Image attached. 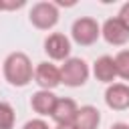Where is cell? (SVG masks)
Segmentation results:
<instances>
[{
    "instance_id": "1",
    "label": "cell",
    "mask_w": 129,
    "mask_h": 129,
    "mask_svg": "<svg viewBox=\"0 0 129 129\" xmlns=\"http://www.w3.org/2000/svg\"><path fill=\"white\" fill-rule=\"evenodd\" d=\"M4 79L14 85V87H26L32 77H34V71H32V62L30 58L24 54V52H12L6 56L4 60Z\"/></svg>"
},
{
    "instance_id": "2",
    "label": "cell",
    "mask_w": 129,
    "mask_h": 129,
    "mask_svg": "<svg viewBox=\"0 0 129 129\" xmlns=\"http://www.w3.org/2000/svg\"><path fill=\"white\" fill-rule=\"evenodd\" d=\"M58 71H60V83H64L67 87H81L89 79V64L77 56L67 58Z\"/></svg>"
},
{
    "instance_id": "3",
    "label": "cell",
    "mask_w": 129,
    "mask_h": 129,
    "mask_svg": "<svg viewBox=\"0 0 129 129\" xmlns=\"http://www.w3.org/2000/svg\"><path fill=\"white\" fill-rule=\"evenodd\" d=\"M71 34H73V40L81 46H89L93 42H97V38L101 36V26L97 24L95 18H89V16H83L79 20L73 22V28H71Z\"/></svg>"
},
{
    "instance_id": "4",
    "label": "cell",
    "mask_w": 129,
    "mask_h": 129,
    "mask_svg": "<svg viewBox=\"0 0 129 129\" xmlns=\"http://www.w3.org/2000/svg\"><path fill=\"white\" fill-rule=\"evenodd\" d=\"M30 22L40 30L52 28L58 22V6L54 2H36L30 10Z\"/></svg>"
},
{
    "instance_id": "5",
    "label": "cell",
    "mask_w": 129,
    "mask_h": 129,
    "mask_svg": "<svg viewBox=\"0 0 129 129\" xmlns=\"http://www.w3.org/2000/svg\"><path fill=\"white\" fill-rule=\"evenodd\" d=\"M44 50L52 60H67L71 54V40L62 32H52L44 40Z\"/></svg>"
},
{
    "instance_id": "6",
    "label": "cell",
    "mask_w": 129,
    "mask_h": 129,
    "mask_svg": "<svg viewBox=\"0 0 129 129\" xmlns=\"http://www.w3.org/2000/svg\"><path fill=\"white\" fill-rule=\"evenodd\" d=\"M105 103L113 111H125L129 109V85L113 83L105 91Z\"/></svg>"
},
{
    "instance_id": "7",
    "label": "cell",
    "mask_w": 129,
    "mask_h": 129,
    "mask_svg": "<svg viewBox=\"0 0 129 129\" xmlns=\"http://www.w3.org/2000/svg\"><path fill=\"white\" fill-rule=\"evenodd\" d=\"M77 103L69 97H56V103H54V109L50 113V117L56 121V125H73L75 123V117H77Z\"/></svg>"
},
{
    "instance_id": "8",
    "label": "cell",
    "mask_w": 129,
    "mask_h": 129,
    "mask_svg": "<svg viewBox=\"0 0 129 129\" xmlns=\"http://www.w3.org/2000/svg\"><path fill=\"white\" fill-rule=\"evenodd\" d=\"M101 34L109 44H115V46H121V44H125L129 40V30L125 28V24L119 18L105 20V24L101 28Z\"/></svg>"
},
{
    "instance_id": "9",
    "label": "cell",
    "mask_w": 129,
    "mask_h": 129,
    "mask_svg": "<svg viewBox=\"0 0 129 129\" xmlns=\"http://www.w3.org/2000/svg\"><path fill=\"white\" fill-rule=\"evenodd\" d=\"M34 81L40 85V89L52 91L54 87L60 85V71L50 62H40L34 69Z\"/></svg>"
},
{
    "instance_id": "10",
    "label": "cell",
    "mask_w": 129,
    "mask_h": 129,
    "mask_svg": "<svg viewBox=\"0 0 129 129\" xmlns=\"http://www.w3.org/2000/svg\"><path fill=\"white\" fill-rule=\"evenodd\" d=\"M93 75H95L97 81H101V83H111V85H113V81L117 79L115 58H113V56H107V54L99 56V58L95 60V64H93Z\"/></svg>"
},
{
    "instance_id": "11",
    "label": "cell",
    "mask_w": 129,
    "mask_h": 129,
    "mask_svg": "<svg viewBox=\"0 0 129 129\" xmlns=\"http://www.w3.org/2000/svg\"><path fill=\"white\" fill-rule=\"evenodd\" d=\"M99 123H101V113H99V109L93 107V105H85V107H79L73 127H75V129H97Z\"/></svg>"
},
{
    "instance_id": "12",
    "label": "cell",
    "mask_w": 129,
    "mask_h": 129,
    "mask_svg": "<svg viewBox=\"0 0 129 129\" xmlns=\"http://www.w3.org/2000/svg\"><path fill=\"white\" fill-rule=\"evenodd\" d=\"M54 103H56V97L50 91H44V89L36 91L30 99V105L38 115H50L52 109H54Z\"/></svg>"
},
{
    "instance_id": "13",
    "label": "cell",
    "mask_w": 129,
    "mask_h": 129,
    "mask_svg": "<svg viewBox=\"0 0 129 129\" xmlns=\"http://www.w3.org/2000/svg\"><path fill=\"white\" fill-rule=\"evenodd\" d=\"M14 121H16V115L12 105L6 101H0V129H12Z\"/></svg>"
},
{
    "instance_id": "14",
    "label": "cell",
    "mask_w": 129,
    "mask_h": 129,
    "mask_svg": "<svg viewBox=\"0 0 129 129\" xmlns=\"http://www.w3.org/2000/svg\"><path fill=\"white\" fill-rule=\"evenodd\" d=\"M115 69H117V77L129 81V50H121L115 56Z\"/></svg>"
},
{
    "instance_id": "15",
    "label": "cell",
    "mask_w": 129,
    "mask_h": 129,
    "mask_svg": "<svg viewBox=\"0 0 129 129\" xmlns=\"http://www.w3.org/2000/svg\"><path fill=\"white\" fill-rule=\"evenodd\" d=\"M22 129H50V127H48V123L42 121V119H32V121H28Z\"/></svg>"
},
{
    "instance_id": "16",
    "label": "cell",
    "mask_w": 129,
    "mask_h": 129,
    "mask_svg": "<svg viewBox=\"0 0 129 129\" xmlns=\"http://www.w3.org/2000/svg\"><path fill=\"white\" fill-rule=\"evenodd\" d=\"M117 18H119V20L125 24V28L129 30V2L121 6V10H119V16H117Z\"/></svg>"
},
{
    "instance_id": "17",
    "label": "cell",
    "mask_w": 129,
    "mask_h": 129,
    "mask_svg": "<svg viewBox=\"0 0 129 129\" xmlns=\"http://www.w3.org/2000/svg\"><path fill=\"white\" fill-rule=\"evenodd\" d=\"M111 129H129V125H127V123H115Z\"/></svg>"
},
{
    "instance_id": "18",
    "label": "cell",
    "mask_w": 129,
    "mask_h": 129,
    "mask_svg": "<svg viewBox=\"0 0 129 129\" xmlns=\"http://www.w3.org/2000/svg\"><path fill=\"white\" fill-rule=\"evenodd\" d=\"M56 129H75L73 125H56Z\"/></svg>"
}]
</instances>
